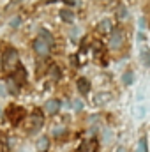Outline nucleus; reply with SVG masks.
<instances>
[{
  "instance_id": "f257e3e1",
  "label": "nucleus",
  "mask_w": 150,
  "mask_h": 152,
  "mask_svg": "<svg viewBox=\"0 0 150 152\" xmlns=\"http://www.w3.org/2000/svg\"><path fill=\"white\" fill-rule=\"evenodd\" d=\"M51 46H53V37H51V34H50L48 30H44V28L39 30L37 39L34 41V51L37 53L39 57H46V55L50 53Z\"/></svg>"
},
{
  "instance_id": "f03ea898",
  "label": "nucleus",
  "mask_w": 150,
  "mask_h": 152,
  "mask_svg": "<svg viewBox=\"0 0 150 152\" xmlns=\"http://www.w3.org/2000/svg\"><path fill=\"white\" fill-rule=\"evenodd\" d=\"M42 126H44V115H42V112H39V110L32 112V113L23 120V129H25L28 134L39 133V131L42 129Z\"/></svg>"
},
{
  "instance_id": "7ed1b4c3",
  "label": "nucleus",
  "mask_w": 150,
  "mask_h": 152,
  "mask_svg": "<svg viewBox=\"0 0 150 152\" xmlns=\"http://www.w3.org/2000/svg\"><path fill=\"white\" fill-rule=\"evenodd\" d=\"M2 67L7 73H14L20 67V55L14 48H7L2 55Z\"/></svg>"
},
{
  "instance_id": "20e7f679",
  "label": "nucleus",
  "mask_w": 150,
  "mask_h": 152,
  "mask_svg": "<svg viewBox=\"0 0 150 152\" xmlns=\"http://www.w3.org/2000/svg\"><path fill=\"white\" fill-rule=\"evenodd\" d=\"M7 118L11 120V124H14V126H18L21 120H25V108L23 106H18V104H11L9 108H7Z\"/></svg>"
},
{
  "instance_id": "39448f33",
  "label": "nucleus",
  "mask_w": 150,
  "mask_h": 152,
  "mask_svg": "<svg viewBox=\"0 0 150 152\" xmlns=\"http://www.w3.org/2000/svg\"><path fill=\"white\" fill-rule=\"evenodd\" d=\"M124 41H125V36H124V32H122L120 28H113V32L110 34L108 46H110L111 50H118V48H122Z\"/></svg>"
},
{
  "instance_id": "423d86ee",
  "label": "nucleus",
  "mask_w": 150,
  "mask_h": 152,
  "mask_svg": "<svg viewBox=\"0 0 150 152\" xmlns=\"http://www.w3.org/2000/svg\"><path fill=\"white\" fill-rule=\"evenodd\" d=\"M12 80H14V81L21 87V85L27 81V71H25V67H21V66H20V67L12 73Z\"/></svg>"
},
{
  "instance_id": "0eeeda50",
  "label": "nucleus",
  "mask_w": 150,
  "mask_h": 152,
  "mask_svg": "<svg viewBox=\"0 0 150 152\" xmlns=\"http://www.w3.org/2000/svg\"><path fill=\"white\" fill-rule=\"evenodd\" d=\"M44 110H46V113L55 115L60 110V101H58V99H50V101L44 104Z\"/></svg>"
},
{
  "instance_id": "6e6552de",
  "label": "nucleus",
  "mask_w": 150,
  "mask_h": 152,
  "mask_svg": "<svg viewBox=\"0 0 150 152\" xmlns=\"http://www.w3.org/2000/svg\"><path fill=\"white\" fill-rule=\"evenodd\" d=\"M76 87H78L79 94H83V96H87V94L90 92V81H88L87 78H78V81H76Z\"/></svg>"
},
{
  "instance_id": "1a4fd4ad",
  "label": "nucleus",
  "mask_w": 150,
  "mask_h": 152,
  "mask_svg": "<svg viewBox=\"0 0 150 152\" xmlns=\"http://www.w3.org/2000/svg\"><path fill=\"white\" fill-rule=\"evenodd\" d=\"M78 152H95V142L94 140H83L79 143Z\"/></svg>"
},
{
  "instance_id": "9d476101",
  "label": "nucleus",
  "mask_w": 150,
  "mask_h": 152,
  "mask_svg": "<svg viewBox=\"0 0 150 152\" xmlns=\"http://www.w3.org/2000/svg\"><path fill=\"white\" fill-rule=\"evenodd\" d=\"M97 30H99V32H103V34H108V32L111 34V32H113L111 21H110V20H103V21L97 25Z\"/></svg>"
},
{
  "instance_id": "9b49d317",
  "label": "nucleus",
  "mask_w": 150,
  "mask_h": 152,
  "mask_svg": "<svg viewBox=\"0 0 150 152\" xmlns=\"http://www.w3.org/2000/svg\"><path fill=\"white\" fill-rule=\"evenodd\" d=\"M134 152H149V140H147V136H141V138L138 140L136 151Z\"/></svg>"
},
{
  "instance_id": "f8f14e48",
  "label": "nucleus",
  "mask_w": 150,
  "mask_h": 152,
  "mask_svg": "<svg viewBox=\"0 0 150 152\" xmlns=\"http://www.w3.org/2000/svg\"><path fill=\"white\" fill-rule=\"evenodd\" d=\"M110 97H111L110 94H106V92H101V94H97V96L94 97V104H99V106H101V104L108 103V101H110Z\"/></svg>"
},
{
  "instance_id": "ddd939ff",
  "label": "nucleus",
  "mask_w": 150,
  "mask_h": 152,
  "mask_svg": "<svg viewBox=\"0 0 150 152\" xmlns=\"http://www.w3.org/2000/svg\"><path fill=\"white\" fill-rule=\"evenodd\" d=\"M48 147H50V138L48 136H41L37 140V149L41 152H44V151H48Z\"/></svg>"
},
{
  "instance_id": "4468645a",
  "label": "nucleus",
  "mask_w": 150,
  "mask_h": 152,
  "mask_svg": "<svg viewBox=\"0 0 150 152\" xmlns=\"http://www.w3.org/2000/svg\"><path fill=\"white\" fill-rule=\"evenodd\" d=\"M60 18H62L64 21H67V23H73V21H74V14H73L69 9H64V11H60Z\"/></svg>"
},
{
  "instance_id": "2eb2a0df",
  "label": "nucleus",
  "mask_w": 150,
  "mask_h": 152,
  "mask_svg": "<svg viewBox=\"0 0 150 152\" xmlns=\"http://www.w3.org/2000/svg\"><path fill=\"white\" fill-rule=\"evenodd\" d=\"M7 88H9V92L11 94H18V90H20V85L12 80V78H9L7 80Z\"/></svg>"
},
{
  "instance_id": "dca6fc26",
  "label": "nucleus",
  "mask_w": 150,
  "mask_h": 152,
  "mask_svg": "<svg viewBox=\"0 0 150 152\" xmlns=\"http://www.w3.org/2000/svg\"><path fill=\"white\" fill-rule=\"evenodd\" d=\"M133 80H134L133 71H125V73L122 75V81H124V85H131V83H133Z\"/></svg>"
},
{
  "instance_id": "f3484780",
  "label": "nucleus",
  "mask_w": 150,
  "mask_h": 152,
  "mask_svg": "<svg viewBox=\"0 0 150 152\" xmlns=\"http://www.w3.org/2000/svg\"><path fill=\"white\" fill-rule=\"evenodd\" d=\"M51 133H53V136H57V138H62L64 134H67V129H66V127H55Z\"/></svg>"
},
{
  "instance_id": "a211bd4d",
  "label": "nucleus",
  "mask_w": 150,
  "mask_h": 152,
  "mask_svg": "<svg viewBox=\"0 0 150 152\" xmlns=\"http://www.w3.org/2000/svg\"><path fill=\"white\" fill-rule=\"evenodd\" d=\"M141 60H143V64L149 67L150 66V51H143V53H141Z\"/></svg>"
},
{
  "instance_id": "6ab92c4d",
  "label": "nucleus",
  "mask_w": 150,
  "mask_h": 152,
  "mask_svg": "<svg viewBox=\"0 0 150 152\" xmlns=\"http://www.w3.org/2000/svg\"><path fill=\"white\" fill-rule=\"evenodd\" d=\"M51 69H53V80H58V78H60V71H58V67L53 66Z\"/></svg>"
},
{
  "instance_id": "aec40b11",
  "label": "nucleus",
  "mask_w": 150,
  "mask_h": 152,
  "mask_svg": "<svg viewBox=\"0 0 150 152\" xmlns=\"http://www.w3.org/2000/svg\"><path fill=\"white\" fill-rule=\"evenodd\" d=\"M74 110H76V112L83 110V103H81V101H74Z\"/></svg>"
},
{
  "instance_id": "412c9836",
  "label": "nucleus",
  "mask_w": 150,
  "mask_h": 152,
  "mask_svg": "<svg viewBox=\"0 0 150 152\" xmlns=\"http://www.w3.org/2000/svg\"><path fill=\"white\" fill-rule=\"evenodd\" d=\"M104 140H106V142H111V133H110V131L104 133Z\"/></svg>"
},
{
  "instance_id": "4be33fe9",
  "label": "nucleus",
  "mask_w": 150,
  "mask_h": 152,
  "mask_svg": "<svg viewBox=\"0 0 150 152\" xmlns=\"http://www.w3.org/2000/svg\"><path fill=\"white\" fill-rule=\"evenodd\" d=\"M0 67H2V57H0Z\"/></svg>"
},
{
  "instance_id": "5701e85b",
  "label": "nucleus",
  "mask_w": 150,
  "mask_h": 152,
  "mask_svg": "<svg viewBox=\"0 0 150 152\" xmlns=\"http://www.w3.org/2000/svg\"><path fill=\"white\" fill-rule=\"evenodd\" d=\"M46 2H50V0H46ZM51 2H53V0H51Z\"/></svg>"
}]
</instances>
